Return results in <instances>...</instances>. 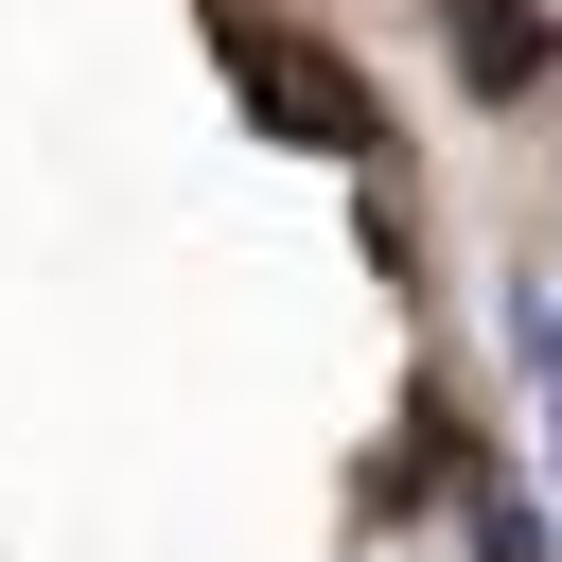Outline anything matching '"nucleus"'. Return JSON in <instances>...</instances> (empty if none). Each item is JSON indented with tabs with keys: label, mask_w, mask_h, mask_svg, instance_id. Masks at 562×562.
I'll use <instances>...</instances> for the list:
<instances>
[{
	"label": "nucleus",
	"mask_w": 562,
	"mask_h": 562,
	"mask_svg": "<svg viewBox=\"0 0 562 562\" xmlns=\"http://www.w3.org/2000/svg\"><path fill=\"white\" fill-rule=\"evenodd\" d=\"M457 70H474V88H527V70H544V18H527V0H457Z\"/></svg>",
	"instance_id": "f03ea898"
},
{
	"label": "nucleus",
	"mask_w": 562,
	"mask_h": 562,
	"mask_svg": "<svg viewBox=\"0 0 562 562\" xmlns=\"http://www.w3.org/2000/svg\"><path fill=\"white\" fill-rule=\"evenodd\" d=\"M246 88H263V105H281L299 140H334V158L369 140V88H351V70L316 53V35H246Z\"/></svg>",
	"instance_id": "f257e3e1"
}]
</instances>
